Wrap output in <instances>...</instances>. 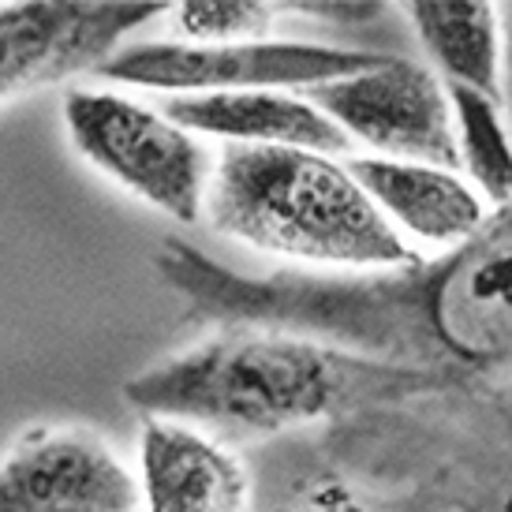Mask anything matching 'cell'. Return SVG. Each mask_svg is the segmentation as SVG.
I'll return each mask as SVG.
<instances>
[{"mask_svg":"<svg viewBox=\"0 0 512 512\" xmlns=\"http://www.w3.org/2000/svg\"><path fill=\"white\" fill-rule=\"evenodd\" d=\"M385 53L341 49L318 42H135L120 45L98 72L109 83L169 90L176 98L195 94H243V90H314L378 68Z\"/></svg>","mask_w":512,"mask_h":512,"instance_id":"5b68a950","label":"cell"},{"mask_svg":"<svg viewBox=\"0 0 512 512\" xmlns=\"http://www.w3.org/2000/svg\"><path fill=\"white\" fill-rule=\"evenodd\" d=\"M288 512H363V509L348 494H341V490H318V494H311L303 505H296V509Z\"/></svg>","mask_w":512,"mask_h":512,"instance_id":"2e32d148","label":"cell"},{"mask_svg":"<svg viewBox=\"0 0 512 512\" xmlns=\"http://www.w3.org/2000/svg\"><path fill=\"white\" fill-rule=\"evenodd\" d=\"M214 232L262 255L344 273L408 270L423 258L329 154L225 146L206 191Z\"/></svg>","mask_w":512,"mask_h":512,"instance_id":"7a4b0ae2","label":"cell"},{"mask_svg":"<svg viewBox=\"0 0 512 512\" xmlns=\"http://www.w3.org/2000/svg\"><path fill=\"white\" fill-rule=\"evenodd\" d=\"M169 12L180 42L236 45L266 42L281 8L266 4V0H187V4L169 8Z\"/></svg>","mask_w":512,"mask_h":512,"instance_id":"5bb4252c","label":"cell"},{"mask_svg":"<svg viewBox=\"0 0 512 512\" xmlns=\"http://www.w3.org/2000/svg\"><path fill=\"white\" fill-rule=\"evenodd\" d=\"M64 128L94 169L154 206L157 214L180 225H195L206 214V191L214 176L210 154L161 109L113 90L79 86L64 94Z\"/></svg>","mask_w":512,"mask_h":512,"instance_id":"277c9868","label":"cell"},{"mask_svg":"<svg viewBox=\"0 0 512 512\" xmlns=\"http://www.w3.org/2000/svg\"><path fill=\"white\" fill-rule=\"evenodd\" d=\"M456 124V154L460 176L468 180L486 206H509L512 202V135L501 113V101L468 86H449Z\"/></svg>","mask_w":512,"mask_h":512,"instance_id":"4fadbf2b","label":"cell"},{"mask_svg":"<svg viewBox=\"0 0 512 512\" xmlns=\"http://www.w3.org/2000/svg\"><path fill=\"white\" fill-rule=\"evenodd\" d=\"M419 45L445 75V86L501 94V23L498 4L486 0H419L404 4Z\"/></svg>","mask_w":512,"mask_h":512,"instance_id":"7c38bea8","label":"cell"},{"mask_svg":"<svg viewBox=\"0 0 512 512\" xmlns=\"http://www.w3.org/2000/svg\"><path fill=\"white\" fill-rule=\"evenodd\" d=\"M169 4L109 0H27L0 4V105L68 75L98 72L131 30Z\"/></svg>","mask_w":512,"mask_h":512,"instance_id":"52a82bcc","label":"cell"},{"mask_svg":"<svg viewBox=\"0 0 512 512\" xmlns=\"http://www.w3.org/2000/svg\"><path fill=\"white\" fill-rule=\"evenodd\" d=\"M505 512H512V498H509V505H505Z\"/></svg>","mask_w":512,"mask_h":512,"instance_id":"e0dca14e","label":"cell"},{"mask_svg":"<svg viewBox=\"0 0 512 512\" xmlns=\"http://www.w3.org/2000/svg\"><path fill=\"white\" fill-rule=\"evenodd\" d=\"M139 479L90 430L34 427L0 460V512H135Z\"/></svg>","mask_w":512,"mask_h":512,"instance_id":"ba28073f","label":"cell"},{"mask_svg":"<svg viewBox=\"0 0 512 512\" xmlns=\"http://www.w3.org/2000/svg\"><path fill=\"white\" fill-rule=\"evenodd\" d=\"M498 23H501V113H505V124H509L512 135V0L509 4H498Z\"/></svg>","mask_w":512,"mask_h":512,"instance_id":"9a60e30c","label":"cell"},{"mask_svg":"<svg viewBox=\"0 0 512 512\" xmlns=\"http://www.w3.org/2000/svg\"><path fill=\"white\" fill-rule=\"evenodd\" d=\"M154 270L191 318L225 329H277L378 359L486 367L512 356V202L438 266L247 277L191 243L165 240Z\"/></svg>","mask_w":512,"mask_h":512,"instance_id":"6da1fadb","label":"cell"},{"mask_svg":"<svg viewBox=\"0 0 512 512\" xmlns=\"http://www.w3.org/2000/svg\"><path fill=\"white\" fill-rule=\"evenodd\" d=\"M161 113L191 135L221 139L225 146L255 150H311V154H344V135L322 109L292 90H243V94H195L169 98Z\"/></svg>","mask_w":512,"mask_h":512,"instance_id":"8fae6325","label":"cell"},{"mask_svg":"<svg viewBox=\"0 0 512 512\" xmlns=\"http://www.w3.org/2000/svg\"><path fill=\"white\" fill-rule=\"evenodd\" d=\"M303 98L322 109L348 143L370 146V157L460 172L449 86L415 60L385 57L363 75L303 90Z\"/></svg>","mask_w":512,"mask_h":512,"instance_id":"8992f818","label":"cell"},{"mask_svg":"<svg viewBox=\"0 0 512 512\" xmlns=\"http://www.w3.org/2000/svg\"><path fill=\"white\" fill-rule=\"evenodd\" d=\"M348 172L400 236H412L430 247L456 251L490 217L486 199L456 169L419 165V161H385L367 154L352 157Z\"/></svg>","mask_w":512,"mask_h":512,"instance_id":"30bf717a","label":"cell"},{"mask_svg":"<svg viewBox=\"0 0 512 512\" xmlns=\"http://www.w3.org/2000/svg\"><path fill=\"white\" fill-rule=\"evenodd\" d=\"M139 494L146 512H251V479L240 456L172 419L143 423Z\"/></svg>","mask_w":512,"mask_h":512,"instance_id":"9c48e42d","label":"cell"},{"mask_svg":"<svg viewBox=\"0 0 512 512\" xmlns=\"http://www.w3.org/2000/svg\"><path fill=\"white\" fill-rule=\"evenodd\" d=\"M393 374L311 337L225 329L135 374L124 400L150 419L202 423L228 434H281L337 412L359 382Z\"/></svg>","mask_w":512,"mask_h":512,"instance_id":"3957f363","label":"cell"}]
</instances>
